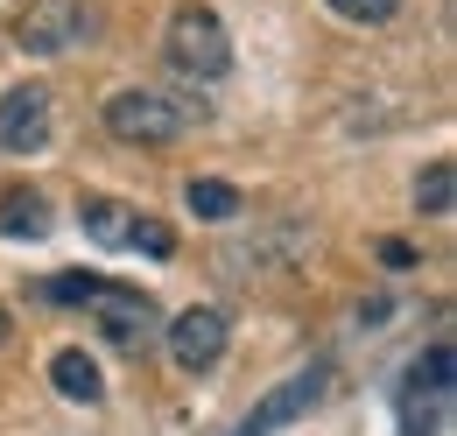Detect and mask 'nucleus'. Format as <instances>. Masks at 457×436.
Here are the masks:
<instances>
[{
    "mask_svg": "<svg viewBox=\"0 0 457 436\" xmlns=\"http://www.w3.org/2000/svg\"><path fill=\"white\" fill-rule=\"evenodd\" d=\"M197 120H204V99H183V92H155V85L106 92V134L127 141V148H170Z\"/></svg>",
    "mask_w": 457,
    "mask_h": 436,
    "instance_id": "f257e3e1",
    "label": "nucleus"
},
{
    "mask_svg": "<svg viewBox=\"0 0 457 436\" xmlns=\"http://www.w3.org/2000/svg\"><path fill=\"white\" fill-rule=\"evenodd\" d=\"M162 56H170L176 78H190V85H212V78H226V71H232V36H226V21H219L204 0H183V7L170 14Z\"/></svg>",
    "mask_w": 457,
    "mask_h": 436,
    "instance_id": "f03ea898",
    "label": "nucleus"
},
{
    "mask_svg": "<svg viewBox=\"0 0 457 436\" xmlns=\"http://www.w3.org/2000/svg\"><path fill=\"white\" fill-rule=\"evenodd\" d=\"M451 338H436L415 366H408V381H401V436H444L451 423Z\"/></svg>",
    "mask_w": 457,
    "mask_h": 436,
    "instance_id": "7ed1b4c3",
    "label": "nucleus"
},
{
    "mask_svg": "<svg viewBox=\"0 0 457 436\" xmlns=\"http://www.w3.org/2000/svg\"><path fill=\"white\" fill-rule=\"evenodd\" d=\"M14 43L29 56H63L78 43H99V7L92 0H29V14L14 21Z\"/></svg>",
    "mask_w": 457,
    "mask_h": 436,
    "instance_id": "20e7f679",
    "label": "nucleus"
},
{
    "mask_svg": "<svg viewBox=\"0 0 457 436\" xmlns=\"http://www.w3.org/2000/svg\"><path fill=\"white\" fill-rule=\"evenodd\" d=\"M85 310H92L99 338L120 345V352H148V345H155V331H162V310H155L141 289H127V281H99V296H92Z\"/></svg>",
    "mask_w": 457,
    "mask_h": 436,
    "instance_id": "39448f33",
    "label": "nucleus"
},
{
    "mask_svg": "<svg viewBox=\"0 0 457 436\" xmlns=\"http://www.w3.org/2000/svg\"><path fill=\"white\" fill-rule=\"evenodd\" d=\"M324 387H331V366H324V359H310L303 373H288L282 387H268V394L253 401V415H246L232 436H282L288 423H303V415L324 401Z\"/></svg>",
    "mask_w": 457,
    "mask_h": 436,
    "instance_id": "423d86ee",
    "label": "nucleus"
},
{
    "mask_svg": "<svg viewBox=\"0 0 457 436\" xmlns=\"http://www.w3.org/2000/svg\"><path fill=\"white\" fill-rule=\"evenodd\" d=\"M232 345V317L219 303H190L183 317H170V359L176 373H212Z\"/></svg>",
    "mask_w": 457,
    "mask_h": 436,
    "instance_id": "0eeeda50",
    "label": "nucleus"
},
{
    "mask_svg": "<svg viewBox=\"0 0 457 436\" xmlns=\"http://www.w3.org/2000/svg\"><path fill=\"white\" fill-rule=\"evenodd\" d=\"M50 148V92L14 85L0 92V155H43Z\"/></svg>",
    "mask_w": 457,
    "mask_h": 436,
    "instance_id": "6e6552de",
    "label": "nucleus"
},
{
    "mask_svg": "<svg viewBox=\"0 0 457 436\" xmlns=\"http://www.w3.org/2000/svg\"><path fill=\"white\" fill-rule=\"evenodd\" d=\"M50 381H57V394L63 401H106V373H99V359L85 352V345H63L57 359H50Z\"/></svg>",
    "mask_w": 457,
    "mask_h": 436,
    "instance_id": "1a4fd4ad",
    "label": "nucleus"
},
{
    "mask_svg": "<svg viewBox=\"0 0 457 436\" xmlns=\"http://www.w3.org/2000/svg\"><path fill=\"white\" fill-rule=\"evenodd\" d=\"M134 205H120V197H78V225H85V239L92 247H127V232H134Z\"/></svg>",
    "mask_w": 457,
    "mask_h": 436,
    "instance_id": "9d476101",
    "label": "nucleus"
},
{
    "mask_svg": "<svg viewBox=\"0 0 457 436\" xmlns=\"http://www.w3.org/2000/svg\"><path fill=\"white\" fill-rule=\"evenodd\" d=\"M183 205H190V218H204V225H226V218H239V183H226V176H190L183 183Z\"/></svg>",
    "mask_w": 457,
    "mask_h": 436,
    "instance_id": "9b49d317",
    "label": "nucleus"
},
{
    "mask_svg": "<svg viewBox=\"0 0 457 436\" xmlns=\"http://www.w3.org/2000/svg\"><path fill=\"white\" fill-rule=\"evenodd\" d=\"M0 232H7V239H43V232H50L43 190H7V197H0Z\"/></svg>",
    "mask_w": 457,
    "mask_h": 436,
    "instance_id": "f8f14e48",
    "label": "nucleus"
},
{
    "mask_svg": "<svg viewBox=\"0 0 457 436\" xmlns=\"http://www.w3.org/2000/svg\"><path fill=\"white\" fill-rule=\"evenodd\" d=\"M451 205H457V169H451V155H436V163L415 176V212L422 218H451Z\"/></svg>",
    "mask_w": 457,
    "mask_h": 436,
    "instance_id": "ddd939ff",
    "label": "nucleus"
},
{
    "mask_svg": "<svg viewBox=\"0 0 457 436\" xmlns=\"http://www.w3.org/2000/svg\"><path fill=\"white\" fill-rule=\"evenodd\" d=\"M127 247H134V254H148V261H170V254H176V225H170V218H134Z\"/></svg>",
    "mask_w": 457,
    "mask_h": 436,
    "instance_id": "4468645a",
    "label": "nucleus"
},
{
    "mask_svg": "<svg viewBox=\"0 0 457 436\" xmlns=\"http://www.w3.org/2000/svg\"><path fill=\"white\" fill-rule=\"evenodd\" d=\"M99 281H106V274H50V281H36V296H43V303H78V310H85V303L99 296Z\"/></svg>",
    "mask_w": 457,
    "mask_h": 436,
    "instance_id": "2eb2a0df",
    "label": "nucleus"
},
{
    "mask_svg": "<svg viewBox=\"0 0 457 436\" xmlns=\"http://www.w3.org/2000/svg\"><path fill=\"white\" fill-rule=\"evenodd\" d=\"M331 14L359 21V29H387V21L401 14V0H331Z\"/></svg>",
    "mask_w": 457,
    "mask_h": 436,
    "instance_id": "dca6fc26",
    "label": "nucleus"
},
{
    "mask_svg": "<svg viewBox=\"0 0 457 436\" xmlns=\"http://www.w3.org/2000/svg\"><path fill=\"white\" fill-rule=\"evenodd\" d=\"M373 254H380V268H387V274H408V268H415V261H422V254H415L408 239H395V232H387V239H380Z\"/></svg>",
    "mask_w": 457,
    "mask_h": 436,
    "instance_id": "f3484780",
    "label": "nucleus"
},
{
    "mask_svg": "<svg viewBox=\"0 0 457 436\" xmlns=\"http://www.w3.org/2000/svg\"><path fill=\"white\" fill-rule=\"evenodd\" d=\"M7 338H14V317H7V310H0V345H7Z\"/></svg>",
    "mask_w": 457,
    "mask_h": 436,
    "instance_id": "a211bd4d",
    "label": "nucleus"
}]
</instances>
